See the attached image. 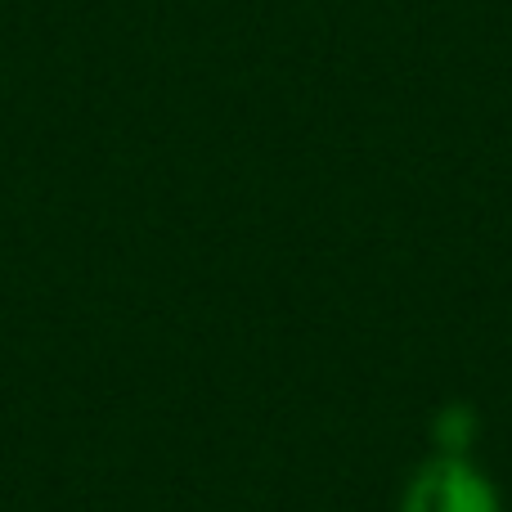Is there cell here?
Returning a JSON list of instances; mask_svg holds the SVG:
<instances>
[{
	"instance_id": "1",
	"label": "cell",
	"mask_w": 512,
	"mask_h": 512,
	"mask_svg": "<svg viewBox=\"0 0 512 512\" xmlns=\"http://www.w3.org/2000/svg\"><path fill=\"white\" fill-rule=\"evenodd\" d=\"M405 512H499V495L463 454H441L409 481Z\"/></svg>"
},
{
	"instance_id": "2",
	"label": "cell",
	"mask_w": 512,
	"mask_h": 512,
	"mask_svg": "<svg viewBox=\"0 0 512 512\" xmlns=\"http://www.w3.org/2000/svg\"><path fill=\"white\" fill-rule=\"evenodd\" d=\"M436 441L445 445V454H463L472 445V436H477V414H472L468 405H450L436 414Z\"/></svg>"
}]
</instances>
